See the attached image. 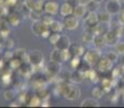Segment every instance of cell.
<instances>
[{"instance_id": "e575fe53", "label": "cell", "mask_w": 124, "mask_h": 108, "mask_svg": "<svg viewBox=\"0 0 124 108\" xmlns=\"http://www.w3.org/2000/svg\"><path fill=\"white\" fill-rule=\"evenodd\" d=\"M8 7L6 6L3 0H0V18H4L8 16Z\"/></svg>"}, {"instance_id": "277c9868", "label": "cell", "mask_w": 124, "mask_h": 108, "mask_svg": "<svg viewBox=\"0 0 124 108\" xmlns=\"http://www.w3.org/2000/svg\"><path fill=\"white\" fill-rule=\"evenodd\" d=\"M112 65H113V62H111L107 56H104V57H101L98 63L96 64V67H97V70L101 71V73H108V71H110L112 69Z\"/></svg>"}, {"instance_id": "44dd1931", "label": "cell", "mask_w": 124, "mask_h": 108, "mask_svg": "<svg viewBox=\"0 0 124 108\" xmlns=\"http://www.w3.org/2000/svg\"><path fill=\"white\" fill-rule=\"evenodd\" d=\"M14 57L20 58L23 63H28V53L23 49H17L14 51Z\"/></svg>"}, {"instance_id": "cb8c5ba5", "label": "cell", "mask_w": 124, "mask_h": 108, "mask_svg": "<svg viewBox=\"0 0 124 108\" xmlns=\"http://www.w3.org/2000/svg\"><path fill=\"white\" fill-rule=\"evenodd\" d=\"M64 23H61L59 21H53V23L50 25V29L51 32H55V33H61L62 30L64 29Z\"/></svg>"}, {"instance_id": "603a6c76", "label": "cell", "mask_w": 124, "mask_h": 108, "mask_svg": "<svg viewBox=\"0 0 124 108\" xmlns=\"http://www.w3.org/2000/svg\"><path fill=\"white\" fill-rule=\"evenodd\" d=\"M50 59H51V61H53V62H56V63H61V62H62V50L55 48V49L51 52Z\"/></svg>"}, {"instance_id": "7c38bea8", "label": "cell", "mask_w": 124, "mask_h": 108, "mask_svg": "<svg viewBox=\"0 0 124 108\" xmlns=\"http://www.w3.org/2000/svg\"><path fill=\"white\" fill-rule=\"evenodd\" d=\"M44 11H45V13H47V14L55 15L59 11V6L55 1H49L44 4Z\"/></svg>"}, {"instance_id": "8fae6325", "label": "cell", "mask_w": 124, "mask_h": 108, "mask_svg": "<svg viewBox=\"0 0 124 108\" xmlns=\"http://www.w3.org/2000/svg\"><path fill=\"white\" fill-rule=\"evenodd\" d=\"M85 79L84 71L80 70V69H75L72 73L70 74V81L73 83H82Z\"/></svg>"}, {"instance_id": "484cf974", "label": "cell", "mask_w": 124, "mask_h": 108, "mask_svg": "<svg viewBox=\"0 0 124 108\" xmlns=\"http://www.w3.org/2000/svg\"><path fill=\"white\" fill-rule=\"evenodd\" d=\"M22 64H23V62L21 61L20 58H17V57H14V58H12L11 61L9 62L10 69H12V70H14V69H20Z\"/></svg>"}, {"instance_id": "30bf717a", "label": "cell", "mask_w": 124, "mask_h": 108, "mask_svg": "<svg viewBox=\"0 0 124 108\" xmlns=\"http://www.w3.org/2000/svg\"><path fill=\"white\" fill-rule=\"evenodd\" d=\"M49 27L50 26L44 25V24L41 22V20L40 21H34L32 22V25H31V32L36 36H41L42 32H43L45 28H49Z\"/></svg>"}, {"instance_id": "11a10c76", "label": "cell", "mask_w": 124, "mask_h": 108, "mask_svg": "<svg viewBox=\"0 0 124 108\" xmlns=\"http://www.w3.org/2000/svg\"><path fill=\"white\" fill-rule=\"evenodd\" d=\"M0 38H1V35H0Z\"/></svg>"}, {"instance_id": "d590c367", "label": "cell", "mask_w": 124, "mask_h": 108, "mask_svg": "<svg viewBox=\"0 0 124 108\" xmlns=\"http://www.w3.org/2000/svg\"><path fill=\"white\" fill-rule=\"evenodd\" d=\"M3 98L7 100V102H11L15 98V92L13 90H7L4 91L3 93Z\"/></svg>"}, {"instance_id": "ee69618b", "label": "cell", "mask_w": 124, "mask_h": 108, "mask_svg": "<svg viewBox=\"0 0 124 108\" xmlns=\"http://www.w3.org/2000/svg\"><path fill=\"white\" fill-rule=\"evenodd\" d=\"M3 1L8 8H12V7H15L17 4V0H3Z\"/></svg>"}, {"instance_id": "b9f144b4", "label": "cell", "mask_w": 124, "mask_h": 108, "mask_svg": "<svg viewBox=\"0 0 124 108\" xmlns=\"http://www.w3.org/2000/svg\"><path fill=\"white\" fill-rule=\"evenodd\" d=\"M29 16L31 17L32 21H40L42 17L41 13H40V12H37V11H30Z\"/></svg>"}, {"instance_id": "6da1fadb", "label": "cell", "mask_w": 124, "mask_h": 108, "mask_svg": "<svg viewBox=\"0 0 124 108\" xmlns=\"http://www.w3.org/2000/svg\"><path fill=\"white\" fill-rule=\"evenodd\" d=\"M83 57H84V61L87 65H90V66H96V64L101 59V55L99 53L98 50H89L87 52L84 53Z\"/></svg>"}, {"instance_id": "8992f818", "label": "cell", "mask_w": 124, "mask_h": 108, "mask_svg": "<svg viewBox=\"0 0 124 108\" xmlns=\"http://www.w3.org/2000/svg\"><path fill=\"white\" fill-rule=\"evenodd\" d=\"M64 26L68 30H75L79 26V18L75 15L66 16L65 20H64Z\"/></svg>"}, {"instance_id": "ba28073f", "label": "cell", "mask_w": 124, "mask_h": 108, "mask_svg": "<svg viewBox=\"0 0 124 108\" xmlns=\"http://www.w3.org/2000/svg\"><path fill=\"white\" fill-rule=\"evenodd\" d=\"M81 95V91L79 88L77 86H69L68 91L66 92V94L64 95V97L66 98L67 100H77L78 98L80 97Z\"/></svg>"}, {"instance_id": "f6af8a7d", "label": "cell", "mask_w": 124, "mask_h": 108, "mask_svg": "<svg viewBox=\"0 0 124 108\" xmlns=\"http://www.w3.org/2000/svg\"><path fill=\"white\" fill-rule=\"evenodd\" d=\"M12 58H14V52H12L11 50H8V51L4 53V59H8V61L10 62Z\"/></svg>"}, {"instance_id": "ffe728a7", "label": "cell", "mask_w": 124, "mask_h": 108, "mask_svg": "<svg viewBox=\"0 0 124 108\" xmlns=\"http://www.w3.org/2000/svg\"><path fill=\"white\" fill-rule=\"evenodd\" d=\"M93 43H94L97 48H104L105 45H107V41H106V38H105V35H96V36H94Z\"/></svg>"}, {"instance_id": "c3c4849f", "label": "cell", "mask_w": 124, "mask_h": 108, "mask_svg": "<svg viewBox=\"0 0 124 108\" xmlns=\"http://www.w3.org/2000/svg\"><path fill=\"white\" fill-rule=\"evenodd\" d=\"M119 23L121 25H124V10H121V12L119 13Z\"/></svg>"}, {"instance_id": "d6986e66", "label": "cell", "mask_w": 124, "mask_h": 108, "mask_svg": "<svg viewBox=\"0 0 124 108\" xmlns=\"http://www.w3.org/2000/svg\"><path fill=\"white\" fill-rule=\"evenodd\" d=\"M85 79L90 80L91 82H97L98 81V75H97L95 69H87L86 71H84Z\"/></svg>"}, {"instance_id": "d4e9b609", "label": "cell", "mask_w": 124, "mask_h": 108, "mask_svg": "<svg viewBox=\"0 0 124 108\" xmlns=\"http://www.w3.org/2000/svg\"><path fill=\"white\" fill-rule=\"evenodd\" d=\"M42 102H41V98H40L38 95H34L29 98L28 100V106L30 107H37V106H41Z\"/></svg>"}, {"instance_id": "e0dca14e", "label": "cell", "mask_w": 124, "mask_h": 108, "mask_svg": "<svg viewBox=\"0 0 124 108\" xmlns=\"http://www.w3.org/2000/svg\"><path fill=\"white\" fill-rule=\"evenodd\" d=\"M69 50L71 51V53H72L73 56H82V55H84V48L82 47L81 44H71L70 48H69Z\"/></svg>"}, {"instance_id": "7bdbcfd3", "label": "cell", "mask_w": 124, "mask_h": 108, "mask_svg": "<svg viewBox=\"0 0 124 108\" xmlns=\"http://www.w3.org/2000/svg\"><path fill=\"white\" fill-rule=\"evenodd\" d=\"M114 47H116V51L118 52L120 55L124 54V42H120V41H119L116 45H114Z\"/></svg>"}, {"instance_id": "5b68a950", "label": "cell", "mask_w": 124, "mask_h": 108, "mask_svg": "<svg viewBox=\"0 0 124 108\" xmlns=\"http://www.w3.org/2000/svg\"><path fill=\"white\" fill-rule=\"evenodd\" d=\"M105 9H106L107 12L111 14V15H116V14H119L121 12V2L119 0H108L106 2V6H105Z\"/></svg>"}, {"instance_id": "74e56055", "label": "cell", "mask_w": 124, "mask_h": 108, "mask_svg": "<svg viewBox=\"0 0 124 108\" xmlns=\"http://www.w3.org/2000/svg\"><path fill=\"white\" fill-rule=\"evenodd\" d=\"M106 56L108 57V58L110 59L111 62H113V63H114V62H116L119 59V57H120V54H119L116 51H109L108 53L106 54Z\"/></svg>"}, {"instance_id": "f35d334b", "label": "cell", "mask_w": 124, "mask_h": 108, "mask_svg": "<svg viewBox=\"0 0 124 108\" xmlns=\"http://www.w3.org/2000/svg\"><path fill=\"white\" fill-rule=\"evenodd\" d=\"M81 61H80V57L79 56H72V58L70 59V66L71 68L73 69H78V67L80 66Z\"/></svg>"}, {"instance_id": "ab89813d", "label": "cell", "mask_w": 124, "mask_h": 108, "mask_svg": "<svg viewBox=\"0 0 124 108\" xmlns=\"http://www.w3.org/2000/svg\"><path fill=\"white\" fill-rule=\"evenodd\" d=\"M36 4V0H25L24 1V6L28 11H34Z\"/></svg>"}, {"instance_id": "f1b7e54d", "label": "cell", "mask_w": 124, "mask_h": 108, "mask_svg": "<svg viewBox=\"0 0 124 108\" xmlns=\"http://www.w3.org/2000/svg\"><path fill=\"white\" fill-rule=\"evenodd\" d=\"M1 81H2V84L3 85H9L12 81V76H11V71L8 70L2 75L1 77Z\"/></svg>"}, {"instance_id": "52a82bcc", "label": "cell", "mask_w": 124, "mask_h": 108, "mask_svg": "<svg viewBox=\"0 0 124 108\" xmlns=\"http://www.w3.org/2000/svg\"><path fill=\"white\" fill-rule=\"evenodd\" d=\"M121 36L119 35V33L116 32L114 29H110L105 33V38H106L107 44H109V45H116V43L119 42V38Z\"/></svg>"}, {"instance_id": "60d3db41", "label": "cell", "mask_w": 124, "mask_h": 108, "mask_svg": "<svg viewBox=\"0 0 124 108\" xmlns=\"http://www.w3.org/2000/svg\"><path fill=\"white\" fill-rule=\"evenodd\" d=\"M42 10H44L43 1H40V0H36V4H35L34 11H37V12H40V13H41Z\"/></svg>"}, {"instance_id": "2e32d148", "label": "cell", "mask_w": 124, "mask_h": 108, "mask_svg": "<svg viewBox=\"0 0 124 108\" xmlns=\"http://www.w3.org/2000/svg\"><path fill=\"white\" fill-rule=\"evenodd\" d=\"M59 12H61V15L66 17V16H69V15H72L73 14V7L71 6V3H66L62 4L61 8H59Z\"/></svg>"}, {"instance_id": "4fadbf2b", "label": "cell", "mask_w": 124, "mask_h": 108, "mask_svg": "<svg viewBox=\"0 0 124 108\" xmlns=\"http://www.w3.org/2000/svg\"><path fill=\"white\" fill-rule=\"evenodd\" d=\"M70 45H71V42H70L69 37H67V36H61L59 40L55 44V48H57L59 50H67L70 48Z\"/></svg>"}, {"instance_id": "1f68e13d", "label": "cell", "mask_w": 124, "mask_h": 108, "mask_svg": "<svg viewBox=\"0 0 124 108\" xmlns=\"http://www.w3.org/2000/svg\"><path fill=\"white\" fill-rule=\"evenodd\" d=\"M82 40H83V42H85V43L93 42V40H94V33L91 32V29L89 30V32H84L83 37H82Z\"/></svg>"}, {"instance_id": "ac0fdd59", "label": "cell", "mask_w": 124, "mask_h": 108, "mask_svg": "<svg viewBox=\"0 0 124 108\" xmlns=\"http://www.w3.org/2000/svg\"><path fill=\"white\" fill-rule=\"evenodd\" d=\"M98 20L99 23L109 24L111 22V14L107 11H101L98 12Z\"/></svg>"}, {"instance_id": "f907efd6", "label": "cell", "mask_w": 124, "mask_h": 108, "mask_svg": "<svg viewBox=\"0 0 124 108\" xmlns=\"http://www.w3.org/2000/svg\"><path fill=\"white\" fill-rule=\"evenodd\" d=\"M90 1H92V0H79V3H82V4H85V6H86Z\"/></svg>"}, {"instance_id": "bcb514c9", "label": "cell", "mask_w": 124, "mask_h": 108, "mask_svg": "<svg viewBox=\"0 0 124 108\" xmlns=\"http://www.w3.org/2000/svg\"><path fill=\"white\" fill-rule=\"evenodd\" d=\"M3 47H6L8 50H11L12 48L14 47V41H13V40H11V39H9V38H8V40H6V42H4Z\"/></svg>"}, {"instance_id": "f5cc1de1", "label": "cell", "mask_w": 124, "mask_h": 108, "mask_svg": "<svg viewBox=\"0 0 124 108\" xmlns=\"http://www.w3.org/2000/svg\"><path fill=\"white\" fill-rule=\"evenodd\" d=\"M40 1H43V2H44V1H45V0H40Z\"/></svg>"}, {"instance_id": "7dc6e473", "label": "cell", "mask_w": 124, "mask_h": 108, "mask_svg": "<svg viewBox=\"0 0 124 108\" xmlns=\"http://www.w3.org/2000/svg\"><path fill=\"white\" fill-rule=\"evenodd\" d=\"M0 35H1L2 38L7 39V38H9V35H10V30H9L8 28H3V29H0Z\"/></svg>"}, {"instance_id": "9c48e42d", "label": "cell", "mask_w": 124, "mask_h": 108, "mask_svg": "<svg viewBox=\"0 0 124 108\" xmlns=\"http://www.w3.org/2000/svg\"><path fill=\"white\" fill-rule=\"evenodd\" d=\"M84 23L87 27L90 28H93L95 25L99 23V20H98V13L97 12H89V14L86 15L84 20Z\"/></svg>"}, {"instance_id": "816d5d0a", "label": "cell", "mask_w": 124, "mask_h": 108, "mask_svg": "<svg viewBox=\"0 0 124 108\" xmlns=\"http://www.w3.org/2000/svg\"><path fill=\"white\" fill-rule=\"evenodd\" d=\"M10 106L11 107H17V106H20V103H18V102H12L11 103V104H10Z\"/></svg>"}, {"instance_id": "5bb4252c", "label": "cell", "mask_w": 124, "mask_h": 108, "mask_svg": "<svg viewBox=\"0 0 124 108\" xmlns=\"http://www.w3.org/2000/svg\"><path fill=\"white\" fill-rule=\"evenodd\" d=\"M87 12V8L85 4H82V3H78L73 7V15L77 16L78 18H82L84 17L85 13Z\"/></svg>"}, {"instance_id": "4316f807", "label": "cell", "mask_w": 124, "mask_h": 108, "mask_svg": "<svg viewBox=\"0 0 124 108\" xmlns=\"http://www.w3.org/2000/svg\"><path fill=\"white\" fill-rule=\"evenodd\" d=\"M86 8L89 12H96L99 9V1L98 0H92L86 4Z\"/></svg>"}, {"instance_id": "db71d44e", "label": "cell", "mask_w": 124, "mask_h": 108, "mask_svg": "<svg viewBox=\"0 0 124 108\" xmlns=\"http://www.w3.org/2000/svg\"><path fill=\"white\" fill-rule=\"evenodd\" d=\"M121 1H122V2H124V0H121Z\"/></svg>"}, {"instance_id": "4dcf8cb0", "label": "cell", "mask_w": 124, "mask_h": 108, "mask_svg": "<svg viewBox=\"0 0 124 108\" xmlns=\"http://www.w3.org/2000/svg\"><path fill=\"white\" fill-rule=\"evenodd\" d=\"M32 86L35 88L36 91L41 90V89L46 88V82L43 80H41V79H38V80H35L34 82H32Z\"/></svg>"}, {"instance_id": "836d02e7", "label": "cell", "mask_w": 124, "mask_h": 108, "mask_svg": "<svg viewBox=\"0 0 124 108\" xmlns=\"http://www.w3.org/2000/svg\"><path fill=\"white\" fill-rule=\"evenodd\" d=\"M72 53L69 49L67 50H62V62H68L72 58Z\"/></svg>"}, {"instance_id": "83f0119b", "label": "cell", "mask_w": 124, "mask_h": 108, "mask_svg": "<svg viewBox=\"0 0 124 108\" xmlns=\"http://www.w3.org/2000/svg\"><path fill=\"white\" fill-rule=\"evenodd\" d=\"M104 92H105V90L102 88L96 86V88H94L92 90V96L94 98H96V100H99V98H101L104 96Z\"/></svg>"}, {"instance_id": "7402d4cb", "label": "cell", "mask_w": 124, "mask_h": 108, "mask_svg": "<svg viewBox=\"0 0 124 108\" xmlns=\"http://www.w3.org/2000/svg\"><path fill=\"white\" fill-rule=\"evenodd\" d=\"M99 103L96 98H86L81 103V107H98Z\"/></svg>"}, {"instance_id": "d6a6232c", "label": "cell", "mask_w": 124, "mask_h": 108, "mask_svg": "<svg viewBox=\"0 0 124 108\" xmlns=\"http://www.w3.org/2000/svg\"><path fill=\"white\" fill-rule=\"evenodd\" d=\"M61 33H55V32H52V33L49 36V41H50V43L51 44H53V45H55L56 43H57V41L59 40V38H61Z\"/></svg>"}, {"instance_id": "8d00e7d4", "label": "cell", "mask_w": 124, "mask_h": 108, "mask_svg": "<svg viewBox=\"0 0 124 108\" xmlns=\"http://www.w3.org/2000/svg\"><path fill=\"white\" fill-rule=\"evenodd\" d=\"M53 15H51V14H45V15H42V17H41V22L44 24V25H46V26H50L52 23H53V21H54V18L52 17Z\"/></svg>"}, {"instance_id": "681fc988", "label": "cell", "mask_w": 124, "mask_h": 108, "mask_svg": "<svg viewBox=\"0 0 124 108\" xmlns=\"http://www.w3.org/2000/svg\"><path fill=\"white\" fill-rule=\"evenodd\" d=\"M4 68V61L2 58H0V71Z\"/></svg>"}, {"instance_id": "3957f363", "label": "cell", "mask_w": 124, "mask_h": 108, "mask_svg": "<svg viewBox=\"0 0 124 108\" xmlns=\"http://www.w3.org/2000/svg\"><path fill=\"white\" fill-rule=\"evenodd\" d=\"M61 73V65L59 63L51 61L47 66L45 67V75L47 78H55V77Z\"/></svg>"}, {"instance_id": "f546056e", "label": "cell", "mask_w": 124, "mask_h": 108, "mask_svg": "<svg viewBox=\"0 0 124 108\" xmlns=\"http://www.w3.org/2000/svg\"><path fill=\"white\" fill-rule=\"evenodd\" d=\"M101 86L105 91H110L111 88H112V80L109 78H104L101 80Z\"/></svg>"}, {"instance_id": "9a60e30c", "label": "cell", "mask_w": 124, "mask_h": 108, "mask_svg": "<svg viewBox=\"0 0 124 108\" xmlns=\"http://www.w3.org/2000/svg\"><path fill=\"white\" fill-rule=\"evenodd\" d=\"M7 21L9 22L11 26H18L21 24V15L16 12H12V13H9L8 16H7Z\"/></svg>"}, {"instance_id": "7a4b0ae2", "label": "cell", "mask_w": 124, "mask_h": 108, "mask_svg": "<svg viewBox=\"0 0 124 108\" xmlns=\"http://www.w3.org/2000/svg\"><path fill=\"white\" fill-rule=\"evenodd\" d=\"M43 55L38 50H34V51L28 53V63L32 65L34 67H41L43 64Z\"/></svg>"}]
</instances>
